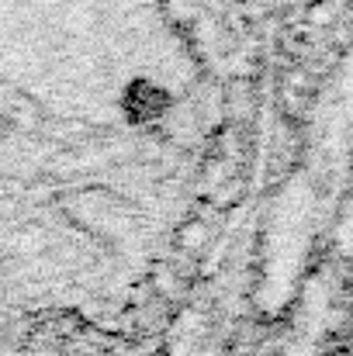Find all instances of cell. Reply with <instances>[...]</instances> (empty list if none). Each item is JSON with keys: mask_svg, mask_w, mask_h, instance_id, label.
<instances>
[{"mask_svg": "<svg viewBox=\"0 0 353 356\" xmlns=\"http://www.w3.org/2000/svg\"><path fill=\"white\" fill-rule=\"evenodd\" d=\"M121 108H125V118L132 124H152L170 111V97L163 87L149 83V80H135L125 97H121Z\"/></svg>", "mask_w": 353, "mask_h": 356, "instance_id": "cell-1", "label": "cell"}, {"mask_svg": "<svg viewBox=\"0 0 353 356\" xmlns=\"http://www.w3.org/2000/svg\"><path fill=\"white\" fill-rule=\"evenodd\" d=\"M205 242H208V225L205 222H187L180 229V249L198 252V249H205Z\"/></svg>", "mask_w": 353, "mask_h": 356, "instance_id": "cell-2", "label": "cell"}, {"mask_svg": "<svg viewBox=\"0 0 353 356\" xmlns=\"http://www.w3.org/2000/svg\"><path fill=\"white\" fill-rule=\"evenodd\" d=\"M177 270L173 266H156V273H152V287L159 291V298H170L173 291H177Z\"/></svg>", "mask_w": 353, "mask_h": 356, "instance_id": "cell-3", "label": "cell"}, {"mask_svg": "<svg viewBox=\"0 0 353 356\" xmlns=\"http://www.w3.org/2000/svg\"><path fill=\"white\" fill-rule=\"evenodd\" d=\"M226 177H229V166H226L222 159H212L208 170H205V184H208V187H219Z\"/></svg>", "mask_w": 353, "mask_h": 356, "instance_id": "cell-4", "label": "cell"}]
</instances>
